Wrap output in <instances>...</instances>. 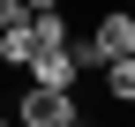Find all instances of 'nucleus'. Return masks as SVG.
Wrapping results in <instances>:
<instances>
[{"label": "nucleus", "mask_w": 135, "mask_h": 127, "mask_svg": "<svg viewBox=\"0 0 135 127\" xmlns=\"http://www.w3.org/2000/svg\"><path fill=\"white\" fill-rule=\"evenodd\" d=\"M15 127H83V97H75V90L30 82L23 97H15Z\"/></svg>", "instance_id": "obj_1"}, {"label": "nucleus", "mask_w": 135, "mask_h": 127, "mask_svg": "<svg viewBox=\"0 0 135 127\" xmlns=\"http://www.w3.org/2000/svg\"><path fill=\"white\" fill-rule=\"evenodd\" d=\"M90 52H98V67L135 52V15H128V8H105V15H98V30H90Z\"/></svg>", "instance_id": "obj_2"}, {"label": "nucleus", "mask_w": 135, "mask_h": 127, "mask_svg": "<svg viewBox=\"0 0 135 127\" xmlns=\"http://www.w3.org/2000/svg\"><path fill=\"white\" fill-rule=\"evenodd\" d=\"M98 82H105L113 105H135V52H128V60H105V67H98Z\"/></svg>", "instance_id": "obj_3"}, {"label": "nucleus", "mask_w": 135, "mask_h": 127, "mask_svg": "<svg viewBox=\"0 0 135 127\" xmlns=\"http://www.w3.org/2000/svg\"><path fill=\"white\" fill-rule=\"evenodd\" d=\"M38 60V38H30V23L23 30H0V67H30Z\"/></svg>", "instance_id": "obj_4"}, {"label": "nucleus", "mask_w": 135, "mask_h": 127, "mask_svg": "<svg viewBox=\"0 0 135 127\" xmlns=\"http://www.w3.org/2000/svg\"><path fill=\"white\" fill-rule=\"evenodd\" d=\"M30 23V0H0V30H23Z\"/></svg>", "instance_id": "obj_5"}, {"label": "nucleus", "mask_w": 135, "mask_h": 127, "mask_svg": "<svg viewBox=\"0 0 135 127\" xmlns=\"http://www.w3.org/2000/svg\"><path fill=\"white\" fill-rule=\"evenodd\" d=\"M128 15H135V0H128Z\"/></svg>", "instance_id": "obj_6"}, {"label": "nucleus", "mask_w": 135, "mask_h": 127, "mask_svg": "<svg viewBox=\"0 0 135 127\" xmlns=\"http://www.w3.org/2000/svg\"><path fill=\"white\" fill-rule=\"evenodd\" d=\"M0 127H15V120H0Z\"/></svg>", "instance_id": "obj_7"}]
</instances>
